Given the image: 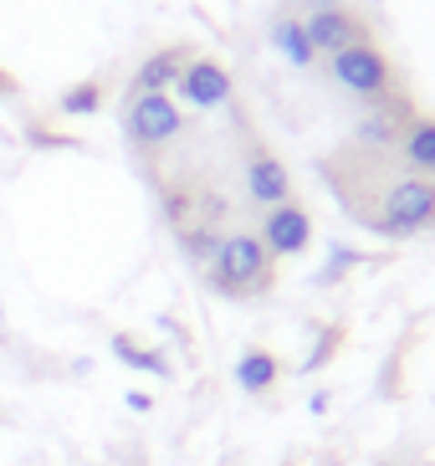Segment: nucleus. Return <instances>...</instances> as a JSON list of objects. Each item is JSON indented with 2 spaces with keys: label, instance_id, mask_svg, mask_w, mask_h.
Segmentation results:
<instances>
[{
  "label": "nucleus",
  "instance_id": "obj_2",
  "mask_svg": "<svg viewBox=\"0 0 435 466\" xmlns=\"http://www.w3.org/2000/svg\"><path fill=\"white\" fill-rule=\"evenodd\" d=\"M205 272H210V288L220 298H236V302L261 298L272 288V257H267L257 231H226L216 257L205 261Z\"/></svg>",
  "mask_w": 435,
  "mask_h": 466
},
{
  "label": "nucleus",
  "instance_id": "obj_5",
  "mask_svg": "<svg viewBox=\"0 0 435 466\" xmlns=\"http://www.w3.org/2000/svg\"><path fill=\"white\" fill-rule=\"evenodd\" d=\"M410 118H415V103H410L405 93H389V97H379V103H364L349 144H354V149H369V154H395V144L410 128Z\"/></svg>",
  "mask_w": 435,
  "mask_h": 466
},
{
  "label": "nucleus",
  "instance_id": "obj_10",
  "mask_svg": "<svg viewBox=\"0 0 435 466\" xmlns=\"http://www.w3.org/2000/svg\"><path fill=\"white\" fill-rule=\"evenodd\" d=\"M395 159L410 169V175L435 179V118H425V113L410 118V128L400 134V144H395Z\"/></svg>",
  "mask_w": 435,
  "mask_h": 466
},
{
  "label": "nucleus",
  "instance_id": "obj_17",
  "mask_svg": "<svg viewBox=\"0 0 435 466\" xmlns=\"http://www.w3.org/2000/svg\"><path fill=\"white\" fill-rule=\"evenodd\" d=\"M302 11L313 15V11H333V5H349V0H298Z\"/></svg>",
  "mask_w": 435,
  "mask_h": 466
},
{
  "label": "nucleus",
  "instance_id": "obj_14",
  "mask_svg": "<svg viewBox=\"0 0 435 466\" xmlns=\"http://www.w3.org/2000/svg\"><path fill=\"white\" fill-rule=\"evenodd\" d=\"M113 354H118L123 364H128V370L159 374V380H164V374H169V364H164V354H154V349H138V343H134V339H123V333H118V339H113Z\"/></svg>",
  "mask_w": 435,
  "mask_h": 466
},
{
  "label": "nucleus",
  "instance_id": "obj_15",
  "mask_svg": "<svg viewBox=\"0 0 435 466\" xmlns=\"http://www.w3.org/2000/svg\"><path fill=\"white\" fill-rule=\"evenodd\" d=\"M97 108H103V83H77V87L62 93V113H67V118H87V113H97Z\"/></svg>",
  "mask_w": 435,
  "mask_h": 466
},
{
  "label": "nucleus",
  "instance_id": "obj_16",
  "mask_svg": "<svg viewBox=\"0 0 435 466\" xmlns=\"http://www.w3.org/2000/svg\"><path fill=\"white\" fill-rule=\"evenodd\" d=\"M354 261H359V251H349V247H333V257H328V267L318 272V282H339V277L349 272Z\"/></svg>",
  "mask_w": 435,
  "mask_h": 466
},
{
  "label": "nucleus",
  "instance_id": "obj_13",
  "mask_svg": "<svg viewBox=\"0 0 435 466\" xmlns=\"http://www.w3.org/2000/svg\"><path fill=\"white\" fill-rule=\"evenodd\" d=\"M277 380H282V364H277V354H267V349H246V354L236 359V384H241L246 395H267Z\"/></svg>",
  "mask_w": 435,
  "mask_h": 466
},
{
  "label": "nucleus",
  "instance_id": "obj_4",
  "mask_svg": "<svg viewBox=\"0 0 435 466\" xmlns=\"http://www.w3.org/2000/svg\"><path fill=\"white\" fill-rule=\"evenodd\" d=\"M179 134H185V113H179V103L169 93H128V103H123V138L138 154L164 149Z\"/></svg>",
  "mask_w": 435,
  "mask_h": 466
},
{
  "label": "nucleus",
  "instance_id": "obj_18",
  "mask_svg": "<svg viewBox=\"0 0 435 466\" xmlns=\"http://www.w3.org/2000/svg\"><path fill=\"white\" fill-rule=\"evenodd\" d=\"M0 93H15V83H11V77H0Z\"/></svg>",
  "mask_w": 435,
  "mask_h": 466
},
{
  "label": "nucleus",
  "instance_id": "obj_12",
  "mask_svg": "<svg viewBox=\"0 0 435 466\" xmlns=\"http://www.w3.org/2000/svg\"><path fill=\"white\" fill-rule=\"evenodd\" d=\"M272 46L292 62V67H313L318 62L313 42H308V26H302V15H292V11H282L272 21Z\"/></svg>",
  "mask_w": 435,
  "mask_h": 466
},
{
  "label": "nucleus",
  "instance_id": "obj_7",
  "mask_svg": "<svg viewBox=\"0 0 435 466\" xmlns=\"http://www.w3.org/2000/svg\"><path fill=\"white\" fill-rule=\"evenodd\" d=\"M261 247H267V257H302L308 251V241H313V216L298 206V200H282V206H272L267 216H261Z\"/></svg>",
  "mask_w": 435,
  "mask_h": 466
},
{
  "label": "nucleus",
  "instance_id": "obj_9",
  "mask_svg": "<svg viewBox=\"0 0 435 466\" xmlns=\"http://www.w3.org/2000/svg\"><path fill=\"white\" fill-rule=\"evenodd\" d=\"M246 195L257 200V206H282V200H292V175H287V165L277 159V154L267 149H251L246 154Z\"/></svg>",
  "mask_w": 435,
  "mask_h": 466
},
{
  "label": "nucleus",
  "instance_id": "obj_8",
  "mask_svg": "<svg viewBox=\"0 0 435 466\" xmlns=\"http://www.w3.org/2000/svg\"><path fill=\"white\" fill-rule=\"evenodd\" d=\"M175 93L190 103V108H226L231 103V72L210 62V56H190L185 72H179Z\"/></svg>",
  "mask_w": 435,
  "mask_h": 466
},
{
  "label": "nucleus",
  "instance_id": "obj_11",
  "mask_svg": "<svg viewBox=\"0 0 435 466\" xmlns=\"http://www.w3.org/2000/svg\"><path fill=\"white\" fill-rule=\"evenodd\" d=\"M185 62H190V52H185V46H159L154 56H144V62H138L128 93H169V87L179 83Z\"/></svg>",
  "mask_w": 435,
  "mask_h": 466
},
{
  "label": "nucleus",
  "instance_id": "obj_3",
  "mask_svg": "<svg viewBox=\"0 0 435 466\" xmlns=\"http://www.w3.org/2000/svg\"><path fill=\"white\" fill-rule=\"evenodd\" d=\"M328 77H333L349 97H359V103H379V97L400 93L395 62H389L374 42H359V46H349V52L328 56Z\"/></svg>",
  "mask_w": 435,
  "mask_h": 466
},
{
  "label": "nucleus",
  "instance_id": "obj_6",
  "mask_svg": "<svg viewBox=\"0 0 435 466\" xmlns=\"http://www.w3.org/2000/svg\"><path fill=\"white\" fill-rule=\"evenodd\" d=\"M302 26H308V42H313L318 56H339L359 42H374L369 36V21L354 11V5H333V11H313L302 15Z\"/></svg>",
  "mask_w": 435,
  "mask_h": 466
},
{
  "label": "nucleus",
  "instance_id": "obj_1",
  "mask_svg": "<svg viewBox=\"0 0 435 466\" xmlns=\"http://www.w3.org/2000/svg\"><path fill=\"white\" fill-rule=\"evenodd\" d=\"M318 169H323L328 190L339 195V206L364 231L389 236V241L435 231V179L410 175L395 154H369V149L343 144Z\"/></svg>",
  "mask_w": 435,
  "mask_h": 466
}]
</instances>
